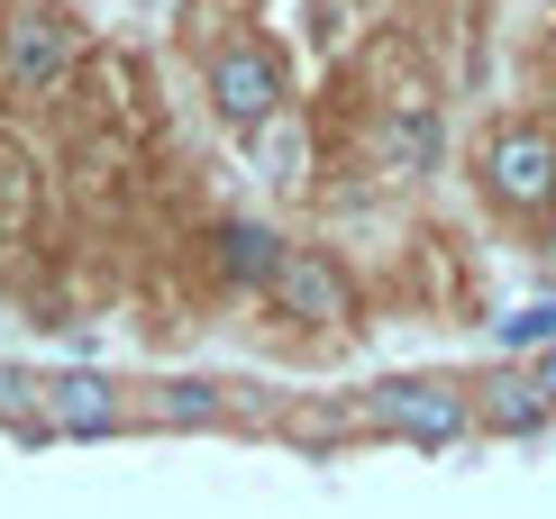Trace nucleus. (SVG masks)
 <instances>
[{
	"label": "nucleus",
	"instance_id": "1",
	"mask_svg": "<svg viewBox=\"0 0 556 519\" xmlns=\"http://www.w3.org/2000/svg\"><path fill=\"white\" fill-rule=\"evenodd\" d=\"M83 64V28L74 10H55V0H28V10H10V28H0V74H10L18 101H55L64 83H74Z\"/></svg>",
	"mask_w": 556,
	"mask_h": 519
},
{
	"label": "nucleus",
	"instance_id": "2",
	"mask_svg": "<svg viewBox=\"0 0 556 519\" xmlns=\"http://www.w3.org/2000/svg\"><path fill=\"white\" fill-rule=\"evenodd\" d=\"M365 419L402 446H456L475 429V392L447 383V374H392V383L365 392Z\"/></svg>",
	"mask_w": 556,
	"mask_h": 519
},
{
	"label": "nucleus",
	"instance_id": "3",
	"mask_svg": "<svg viewBox=\"0 0 556 519\" xmlns=\"http://www.w3.org/2000/svg\"><path fill=\"white\" fill-rule=\"evenodd\" d=\"M211 110L228 128H274L283 119V55L274 46H219L211 55Z\"/></svg>",
	"mask_w": 556,
	"mask_h": 519
},
{
	"label": "nucleus",
	"instance_id": "4",
	"mask_svg": "<svg viewBox=\"0 0 556 519\" xmlns=\"http://www.w3.org/2000/svg\"><path fill=\"white\" fill-rule=\"evenodd\" d=\"M265 301L292 328H346V319H356V282H346V265H338V255H319V246H292Z\"/></svg>",
	"mask_w": 556,
	"mask_h": 519
},
{
	"label": "nucleus",
	"instance_id": "5",
	"mask_svg": "<svg viewBox=\"0 0 556 519\" xmlns=\"http://www.w3.org/2000/svg\"><path fill=\"white\" fill-rule=\"evenodd\" d=\"M46 429L55 438H119L128 429V383H110L91 365H55L46 374Z\"/></svg>",
	"mask_w": 556,
	"mask_h": 519
},
{
	"label": "nucleus",
	"instance_id": "6",
	"mask_svg": "<svg viewBox=\"0 0 556 519\" xmlns=\"http://www.w3.org/2000/svg\"><path fill=\"white\" fill-rule=\"evenodd\" d=\"M483 192L502 210H539L556 192V137L547 128H502L493 155H483Z\"/></svg>",
	"mask_w": 556,
	"mask_h": 519
},
{
	"label": "nucleus",
	"instance_id": "7",
	"mask_svg": "<svg viewBox=\"0 0 556 519\" xmlns=\"http://www.w3.org/2000/svg\"><path fill=\"white\" fill-rule=\"evenodd\" d=\"M547 392H539V374H520V365H493L475 383V429H493V438H539L547 429Z\"/></svg>",
	"mask_w": 556,
	"mask_h": 519
},
{
	"label": "nucleus",
	"instance_id": "8",
	"mask_svg": "<svg viewBox=\"0 0 556 519\" xmlns=\"http://www.w3.org/2000/svg\"><path fill=\"white\" fill-rule=\"evenodd\" d=\"M283 255H292V238H274L265 219H219V238H211V265H219V282H238V292H274Z\"/></svg>",
	"mask_w": 556,
	"mask_h": 519
},
{
	"label": "nucleus",
	"instance_id": "9",
	"mask_svg": "<svg viewBox=\"0 0 556 519\" xmlns=\"http://www.w3.org/2000/svg\"><path fill=\"white\" fill-rule=\"evenodd\" d=\"M137 410L155 419V429H219L228 419V383H201V374H174V383H147Z\"/></svg>",
	"mask_w": 556,
	"mask_h": 519
},
{
	"label": "nucleus",
	"instance_id": "10",
	"mask_svg": "<svg viewBox=\"0 0 556 519\" xmlns=\"http://www.w3.org/2000/svg\"><path fill=\"white\" fill-rule=\"evenodd\" d=\"M438 147H447V128H438L429 101H402V110L383 119V174H429Z\"/></svg>",
	"mask_w": 556,
	"mask_h": 519
},
{
	"label": "nucleus",
	"instance_id": "11",
	"mask_svg": "<svg viewBox=\"0 0 556 519\" xmlns=\"http://www.w3.org/2000/svg\"><path fill=\"white\" fill-rule=\"evenodd\" d=\"M0 419H18V438H55L46 429V383L18 365H0Z\"/></svg>",
	"mask_w": 556,
	"mask_h": 519
},
{
	"label": "nucleus",
	"instance_id": "12",
	"mask_svg": "<svg viewBox=\"0 0 556 519\" xmlns=\"http://www.w3.org/2000/svg\"><path fill=\"white\" fill-rule=\"evenodd\" d=\"M256 164L274 182H301V164H311V137H301V119H274V128H256Z\"/></svg>",
	"mask_w": 556,
	"mask_h": 519
},
{
	"label": "nucleus",
	"instance_id": "13",
	"mask_svg": "<svg viewBox=\"0 0 556 519\" xmlns=\"http://www.w3.org/2000/svg\"><path fill=\"white\" fill-rule=\"evenodd\" d=\"M502 346H556V301H529L520 319H502Z\"/></svg>",
	"mask_w": 556,
	"mask_h": 519
},
{
	"label": "nucleus",
	"instance_id": "14",
	"mask_svg": "<svg viewBox=\"0 0 556 519\" xmlns=\"http://www.w3.org/2000/svg\"><path fill=\"white\" fill-rule=\"evenodd\" d=\"M539 392H547V410H556V346L539 356Z\"/></svg>",
	"mask_w": 556,
	"mask_h": 519
},
{
	"label": "nucleus",
	"instance_id": "15",
	"mask_svg": "<svg viewBox=\"0 0 556 519\" xmlns=\"http://www.w3.org/2000/svg\"><path fill=\"white\" fill-rule=\"evenodd\" d=\"M0 28H10V0H0Z\"/></svg>",
	"mask_w": 556,
	"mask_h": 519
}]
</instances>
